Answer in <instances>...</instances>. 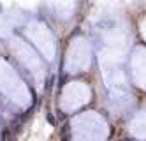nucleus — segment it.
Wrapping results in <instances>:
<instances>
[{"label": "nucleus", "instance_id": "f257e3e1", "mask_svg": "<svg viewBox=\"0 0 146 141\" xmlns=\"http://www.w3.org/2000/svg\"><path fill=\"white\" fill-rule=\"evenodd\" d=\"M48 122H49V124H55V118L51 116V115H48Z\"/></svg>", "mask_w": 146, "mask_h": 141}]
</instances>
